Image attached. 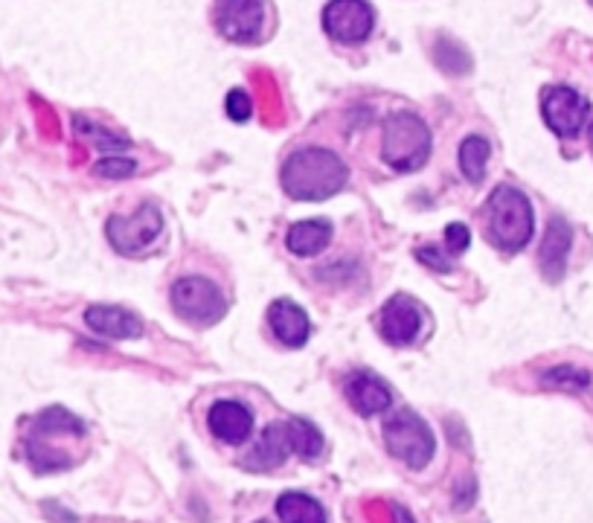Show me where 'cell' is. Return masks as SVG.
Here are the masks:
<instances>
[{
  "label": "cell",
  "mask_w": 593,
  "mask_h": 523,
  "mask_svg": "<svg viewBox=\"0 0 593 523\" xmlns=\"http://www.w3.org/2000/svg\"><path fill=\"white\" fill-rule=\"evenodd\" d=\"M349 170L329 148H300L283 166V189L297 201H326L347 186Z\"/></svg>",
  "instance_id": "cell-1"
},
{
  "label": "cell",
  "mask_w": 593,
  "mask_h": 523,
  "mask_svg": "<svg viewBox=\"0 0 593 523\" xmlns=\"http://www.w3.org/2000/svg\"><path fill=\"white\" fill-rule=\"evenodd\" d=\"M485 233L494 247L515 254L532 239V207L521 189L498 186L485 204Z\"/></svg>",
  "instance_id": "cell-2"
},
{
  "label": "cell",
  "mask_w": 593,
  "mask_h": 523,
  "mask_svg": "<svg viewBox=\"0 0 593 523\" xmlns=\"http://www.w3.org/2000/svg\"><path fill=\"white\" fill-rule=\"evenodd\" d=\"M381 152H385V161L390 170H422L425 163H428V154H431V131H428V125L417 114L396 111V114L387 116Z\"/></svg>",
  "instance_id": "cell-3"
},
{
  "label": "cell",
  "mask_w": 593,
  "mask_h": 523,
  "mask_svg": "<svg viewBox=\"0 0 593 523\" xmlns=\"http://www.w3.org/2000/svg\"><path fill=\"white\" fill-rule=\"evenodd\" d=\"M385 445L387 451L408 469H425L437 451V439L433 431L422 422V416L413 410H399L387 419L385 424Z\"/></svg>",
  "instance_id": "cell-4"
},
{
  "label": "cell",
  "mask_w": 593,
  "mask_h": 523,
  "mask_svg": "<svg viewBox=\"0 0 593 523\" xmlns=\"http://www.w3.org/2000/svg\"><path fill=\"white\" fill-rule=\"evenodd\" d=\"M172 306L184 320L195 326H213L227 315V300L222 288L204 277L177 279L172 288Z\"/></svg>",
  "instance_id": "cell-5"
},
{
  "label": "cell",
  "mask_w": 593,
  "mask_h": 523,
  "mask_svg": "<svg viewBox=\"0 0 593 523\" xmlns=\"http://www.w3.org/2000/svg\"><path fill=\"white\" fill-rule=\"evenodd\" d=\"M163 227V218L157 213L154 204H143V207L134 213V216H114L105 227L109 233V242L114 245L116 254L123 256H134L143 254L154 239H157V233Z\"/></svg>",
  "instance_id": "cell-6"
},
{
  "label": "cell",
  "mask_w": 593,
  "mask_h": 523,
  "mask_svg": "<svg viewBox=\"0 0 593 523\" xmlns=\"http://www.w3.org/2000/svg\"><path fill=\"white\" fill-rule=\"evenodd\" d=\"M376 12L367 0H329L324 9V30L344 44H361L372 32Z\"/></svg>",
  "instance_id": "cell-7"
},
{
  "label": "cell",
  "mask_w": 593,
  "mask_h": 523,
  "mask_svg": "<svg viewBox=\"0 0 593 523\" xmlns=\"http://www.w3.org/2000/svg\"><path fill=\"white\" fill-rule=\"evenodd\" d=\"M265 18H268L265 0H218L216 7L218 32L236 44L259 41L265 32Z\"/></svg>",
  "instance_id": "cell-8"
},
{
  "label": "cell",
  "mask_w": 593,
  "mask_h": 523,
  "mask_svg": "<svg viewBox=\"0 0 593 523\" xmlns=\"http://www.w3.org/2000/svg\"><path fill=\"white\" fill-rule=\"evenodd\" d=\"M587 100L582 93H576L573 88L555 85L544 91L541 96V114H544V123L559 134V137H576L582 125L587 120Z\"/></svg>",
  "instance_id": "cell-9"
},
{
  "label": "cell",
  "mask_w": 593,
  "mask_h": 523,
  "mask_svg": "<svg viewBox=\"0 0 593 523\" xmlns=\"http://www.w3.org/2000/svg\"><path fill=\"white\" fill-rule=\"evenodd\" d=\"M422 329V308L417 300H410L408 294H396L393 300L385 306L381 315V335H385L393 347H408L413 343Z\"/></svg>",
  "instance_id": "cell-10"
},
{
  "label": "cell",
  "mask_w": 593,
  "mask_h": 523,
  "mask_svg": "<svg viewBox=\"0 0 593 523\" xmlns=\"http://www.w3.org/2000/svg\"><path fill=\"white\" fill-rule=\"evenodd\" d=\"M207 428L227 445H242L254 433V416L242 401H216L207 413Z\"/></svg>",
  "instance_id": "cell-11"
},
{
  "label": "cell",
  "mask_w": 593,
  "mask_h": 523,
  "mask_svg": "<svg viewBox=\"0 0 593 523\" xmlns=\"http://www.w3.org/2000/svg\"><path fill=\"white\" fill-rule=\"evenodd\" d=\"M288 454H294L288 422L286 424H268L263 437H259V442L251 448V457L245 460V469L270 471V469H277V465H283V462L288 460Z\"/></svg>",
  "instance_id": "cell-12"
},
{
  "label": "cell",
  "mask_w": 593,
  "mask_h": 523,
  "mask_svg": "<svg viewBox=\"0 0 593 523\" xmlns=\"http://www.w3.org/2000/svg\"><path fill=\"white\" fill-rule=\"evenodd\" d=\"M347 399L361 416H376L390 408L393 392L372 372H355L347 378Z\"/></svg>",
  "instance_id": "cell-13"
},
{
  "label": "cell",
  "mask_w": 593,
  "mask_h": 523,
  "mask_svg": "<svg viewBox=\"0 0 593 523\" xmlns=\"http://www.w3.org/2000/svg\"><path fill=\"white\" fill-rule=\"evenodd\" d=\"M85 324L91 326L96 335H102V338L114 340L140 338V331H143L140 317L120 306H91L85 311Z\"/></svg>",
  "instance_id": "cell-14"
},
{
  "label": "cell",
  "mask_w": 593,
  "mask_h": 523,
  "mask_svg": "<svg viewBox=\"0 0 593 523\" xmlns=\"http://www.w3.org/2000/svg\"><path fill=\"white\" fill-rule=\"evenodd\" d=\"M270 329L277 335L286 347H303L308 340V331H311V324H308V315L303 311L297 302L292 300H277L270 306L268 311Z\"/></svg>",
  "instance_id": "cell-15"
},
{
  "label": "cell",
  "mask_w": 593,
  "mask_h": 523,
  "mask_svg": "<svg viewBox=\"0 0 593 523\" xmlns=\"http://www.w3.org/2000/svg\"><path fill=\"white\" fill-rule=\"evenodd\" d=\"M571 239L573 233L568 227V222L562 218H553L548 227V236H544V245H541V270L550 283H559L564 277V265H568V254H571Z\"/></svg>",
  "instance_id": "cell-16"
},
{
  "label": "cell",
  "mask_w": 593,
  "mask_h": 523,
  "mask_svg": "<svg viewBox=\"0 0 593 523\" xmlns=\"http://www.w3.org/2000/svg\"><path fill=\"white\" fill-rule=\"evenodd\" d=\"M329 242H331V224L326 222V218H308V222H297L286 236L288 250L297 256L320 254Z\"/></svg>",
  "instance_id": "cell-17"
},
{
  "label": "cell",
  "mask_w": 593,
  "mask_h": 523,
  "mask_svg": "<svg viewBox=\"0 0 593 523\" xmlns=\"http://www.w3.org/2000/svg\"><path fill=\"white\" fill-rule=\"evenodd\" d=\"M277 515L283 523H326L324 506L300 492H286L277 501Z\"/></svg>",
  "instance_id": "cell-18"
},
{
  "label": "cell",
  "mask_w": 593,
  "mask_h": 523,
  "mask_svg": "<svg viewBox=\"0 0 593 523\" xmlns=\"http://www.w3.org/2000/svg\"><path fill=\"white\" fill-rule=\"evenodd\" d=\"M485 161H489V143L478 134L462 140L460 146V170L462 175L469 177L471 184H480L485 177Z\"/></svg>",
  "instance_id": "cell-19"
},
{
  "label": "cell",
  "mask_w": 593,
  "mask_h": 523,
  "mask_svg": "<svg viewBox=\"0 0 593 523\" xmlns=\"http://www.w3.org/2000/svg\"><path fill=\"white\" fill-rule=\"evenodd\" d=\"M288 431H292L294 454L306 457V460H315V457L324 451V437H320V431H317L311 422H306V419H294V422H288Z\"/></svg>",
  "instance_id": "cell-20"
},
{
  "label": "cell",
  "mask_w": 593,
  "mask_h": 523,
  "mask_svg": "<svg viewBox=\"0 0 593 523\" xmlns=\"http://www.w3.org/2000/svg\"><path fill=\"white\" fill-rule=\"evenodd\" d=\"M93 172L100 177H132L134 172H137V163L114 154V157H102V161L93 166Z\"/></svg>",
  "instance_id": "cell-21"
},
{
  "label": "cell",
  "mask_w": 593,
  "mask_h": 523,
  "mask_svg": "<svg viewBox=\"0 0 593 523\" xmlns=\"http://www.w3.org/2000/svg\"><path fill=\"white\" fill-rule=\"evenodd\" d=\"M76 125H82V131H85V134L91 140H96V143H100V152H105L109 157H114V154L120 152V148H125V140L123 137H114L111 131H102L100 125H91V123L85 125V120H76Z\"/></svg>",
  "instance_id": "cell-22"
},
{
  "label": "cell",
  "mask_w": 593,
  "mask_h": 523,
  "mask_svg": "<svg viewBox=\"0 0 593 523\" xmlns=\"http://www.w3.org/2000/svg\"><path fill=\"white\" fill-rule=\"evenodd\" d=\"M457 55L462 59V55H469V53H466L460 44H454L451 39H442L440 44H437V64H440V68H446L448 73H462L460 64L454 62Z\"/></svg>",
  "instance_id": "cell-23"
},
{
  "label": "cell",
  "mask_w": 593,
  "mask_h": 523,
  "mask_svg": "<svg viewBox=\"0 0 593 523\" xmlns=\"http://www.w3.org/2000/svg\"><path fill=\"white\" fill-rule=\"evenodd\" d=\"M251 111H254V105H251V96H247L245 91H233L231 96H227V114H231L236 123H245Z\"/></svg>",
  "instance_id": "cell-24"
},
{
  "label": "cell",
  "mask_w": 593,
  "mask_h": 523,
  "mask_svg": "<svg viewBox=\"0 0 593 523\" xmlns=\"http://www.w3.org/2000/svg\"><path fill=\"white\" fill-rule=\"evenodd\" d=\"M446 242H448V250H451V254H462V250H466L471 242L469 227H466V224H451V227L446 230Z\"/></svg>",
  "instance_id": "cell-25"
},
{
  "label": "cell",
  "mask_w": 593,
  "mask_h": 523,
  "mask_svg": "<svg viewBox=\"0 0 593 523\" xmlns=\"http://www.w3.org/2000/svg\"><path fill=\"white\" fill-rule=\"evenodd\" d=\"M417 256L422 262H428V265H431L433 270H451V262H448L446 256H442V250H433V247H422V250H419Z\"/></svg>",
  "instance_id": "cell-26"
},
{
  "label": "cell",
  "mask_w": 593,
  "mask_h": 523,
  "mask_svg": "<svg viewBox=\"0 0 593 523\" xmlns=\"http://www.w3.org/2000/svg\"><path fill=\"white\" fill-rule=\"evenodd\" d=\"M393 515H396V521H393V523H413V517H410L408 509L396 506V509H393Z\"/></svg>",
  "instance_id": "cell-27"
},
{
  "label": "cell",
  "mask_w": 593,
  "mask_h": 523,
  "mask_svg": "<svg viewBox=\"0 0 593 523\" xmlns=\"http://www.w3.org/2000/svg\"><path fill=\"white\" fill-rule=\"evenodd\" d=\"M591 148H593V125H591Z\"/></svg>",
  "instance_id": "cell-28"
}]
</instances>
